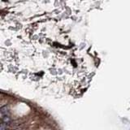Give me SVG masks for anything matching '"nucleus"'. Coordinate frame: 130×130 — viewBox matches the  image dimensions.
Here are the masks:
<instances>
[{
    "mask_svg": "<svg viewBox=\"0 0 130 130\" xmlns=\"http://www.w3.org/2000/svg\"><path fill=\"white\" fill-rule=\"evenodd\" d=\"M20 2L1 19L2 70L37 90L78 99L99 66L85 36L80 10L70 2L44 9L42 2Z\"/></svg>",
    "mask_w": 130,
    "mask_h": 130,
    "instance_id": "nucleus-1",
    "label": "nucleus"
}]
</instances>
